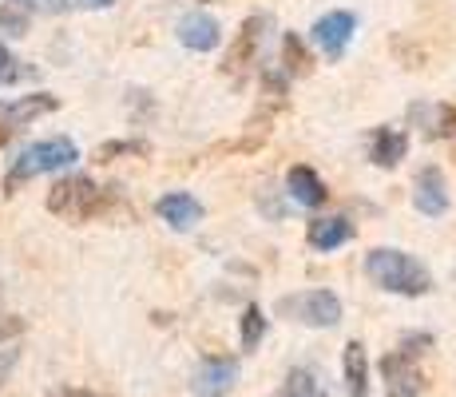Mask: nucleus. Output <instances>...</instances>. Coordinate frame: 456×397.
I'll list each match as a JSON object with an SVG mask.
<instances>
[{
  "label": "nucleus",
  "mask_w": 456,
  "mask_h": 397,
  "mask_svg": "<svg viewBox=\"0 0 456 397\" xmlns=\"http://www.w3.org/2000/svg\"><path fill=\"white\" fill-rule=\"evenodd\" d=\"M8 318V314H4ZM24 330V322L20 318H8V322H0V338H8V334H20Z\"/></svg>",
  "instance_id": "26"
},
{
  "label": "nucleus",
  "mask_w": 456,
  "mask_h": 397,
  "mask_svg": "<svg viewBox=\"0 0 456 397\" xmlns=\"http://www.w3.org/2000/svg\"><path fill=\"white\" fill-rule=\"evenodd\" d=\"M282 56H286V68H290V72H305V68H310V56L302 52V40L297 37L282 40Z\"/></svg>",
  "instance_id": "21"
},
{
  "label": "nucleus",
  "mask_w": 456,
  "mask_h": 397,
  "mask_svg": "<svg viewBox=\"0 0 456 397\" xmlns=\"http://www.w3.org/2000/svg\"><path fill=\"white\" fill-rule=\"evenodd\" d=\"M349 238H354V223L349 219H318V223L310 227V246L314 251H338V246H346Z\"/></svg>",
  "instance_id": "15"
},
{
  "label": "nucleus",
  "mask_w": 456,
  "mask_h": 397,
  "mask_svg": "<svg viewBox=\"0 0 456 397\" xmlns=\"http://www.w3.org/2000/svg\"><path fill=\"white\" fill-rule=\"evenodd\" d=\"M48 211L64 219H92L103 211V191L87 175H72V179H60L48 191Z\"/></svg>",
  "instance_id": "3"
},
{
  "label": "nucleus",
  "mask_w": 456,
  "mask_h": 397,
  "mask_svg": "<svg viewBox=\"0 0 456 397\" xmlns=\"http://www.w3.org/2000/svg\"><path fill=\"white\" fill-rule=\"evenodd\" d=\"M155 211H159V219L167 227H175V231H195L199 223H203V203L195 195H187V191H171V195H163L155 203Z\"/></svg>",
  "instance_id": "10"
},
{
  "label": "nucleus",
  "mask_w": 456,
  "mask_h": 397,
  "mask_svg": "<svg viewBox=\"0 0 456 397\" xmlns=\"http://www.w3.org/2000/svg\"><path fill=\"white\" fill-rule=\"evenodd\" d=\"M346 377H349V397L370 393V361H365L362 342H349L346 346Z\"/></svg>",
  "instance_id": "17"
},
{
  "label": "nucleus",
  "mask_w": 456,
  "mask_h": 397,
  "mask_svg": "<svg viewBox=\"0 0 456 397\" xmlns=\"http://www.w3.org/2000/svg\"><path fill=\"white\" fill-rule=\"evenodd\" d=\"M266 334V318H262L258 306H247L242 310V322H239V338H242V350H254Z\"/></svg>",
  "instance_id": "18"
},
{
  "label": "nucleus",
  "mask_w": 456,
  "mask_h": 397,
  "mask_svg": "<svg viewBox=\"0 0 456 397\" xmlns=\"http://www.w3.org/2000/svg\"><path fill=\"white\" fill-rule=\"evenodd\" d=\"M354 32H357L354 12H346V8H333V12H326L318 24H314V29H310V37H314V44H318V48L326 52L330 60H338L341 52L349 48V40H354Z\"/></svg>",
  "instance_id": "6"
},
{
  "label": "nucleus",
  "mask_w": 456,
  "mask_h": 397,
  "mask_svg": "<svg viewBox=\"0 0 456 397\" xmlns=\"http://www.w3.org/2000/svg\"><path fill=\"white\" fill-rule=\"evenodd\" d=\"M433 346V338H428V334H409V338H401V354H409V358H420L425 354V350Z\"/></svg>",
  "instance_id": "23"
},
{
  "label": "nucleus",
  "mask_w": 456,
  "mask_h": 397,
  "mask_svg": "<svg viewBox=\"0 0 456 397\" xmlns=\"http://www.w3.org/2000/svg\"><path fill=\"white\" fill-rule=\"evenodd\" d=\"M266 29H274L270 16H250V21L242 24V37H239V44H234L231 56H226V68H231V72H247V68L254 64L262 40H266Z\"/></svg>",
  "instance_id": "11"
},
{
  "label": "nucleus",
  "mask_w": 456,
  "mask_h": 397,
  "mask_svg": "<svg viewBox=\"0 0 456 397\" xmlns=\"http://www.w3.org/2000/svg\"><path fill=\"white\" fill-rule=\"evenodd\" d=\"M44 112H56V95L37 92V95H20V100H12V103H0V147L20 128H28L37 116H44Z\"/></svg>",
  "instance_id": "5"
},
{
  "label": "nucleus",
  "mask_w": 456,
  "mask_h": 397,
  "mask_svg": "<svg viewBox=\"0 0 456 397\" xmlns=\"http://www.w3.org/2000/svg\"><path fill=\"white\" fill-rule=\"evenodd\" d=\"M16 358H20V354H16V350H0V385L8 382V374H12Z\"/></svg>",
  "instance_id": "25"
},
{
  "label": "nucleus",
  "mask_w": 456,
  "mask_h": 397,
  "mask_svg": "<svg viewBox=\"0 0 456 397\" xmlns=\"http://www.w3.org/2000/svg\"><path fill=\"white\" fill-rule=\"evenodd\" d=\"M76 159H80V147H76L72 139H64V136H56V139H40V144L24 147V152L16 155L12 171L4 175V191H12L16 183H24V179H37V175L64 171V167H72Z\"/></svg>",
  "instance_id": "2"
},
{
  "label": "nucleus",
  "mask_w": 456,
  "mask_h": 397,
  "mask_svg": "<svg viewBox=\"0 0 456 397\" xmlns=\"http://www.w3.org/2000/svg\"><path fill=\"white\" fill-rule=\"evenodd\" d=\"M286 397H326L318 385V377L310 369H290L286 374Z\"/></svg>",
  "instance_id": "19"
},
{
  "label": "nucleus",
  "mask_w": 456,
  "mask_h": 397,
  "mask_svg": "<svg viewBox=\"0 0 456 397\" xmlns=\"http://www.w3.org/2000/svg\"><path fill=\"white\" fill-rule=\"evenodd\" d=\"M239 382V361L234 358H207L191 374V393L195 397H226Z\"/></svg>",
  "instance_id": "7"
},
{
  "label": "nucleus",
  "mask_w": 456,
  "mask_h": 397,
  "mask_svg": "<svg viewBox=\"0 0 456 397\" xmlns=\"http://www.w3.org/2000/svg\"><path fill=\"white\" fill-rule=\"evenodd\" d=\"M24 76V68H20V60L12 56L8 48H0V87H8V84H16V79Z\"/></svg>",
  "instance_id": "22"
},
{
  "label": "nucleus",
  "mask_w": 456,
  "mask_h": 397,
  "mask_svg": "<svg viewBox=\"0 0 456 397\" xmlns=\"http://www.w3.org/2000/svg\"><path fill=\"white\" fill-rule=\"evenodd\" d=\"M218 40H223V32H218V21L210 12H191L179 21V44L191 52H210L218 48Z\"/></svg>",
  "instance_id": "12"
},
{
  "label": "nucleus",
  "mask_w": 456,
  "mask_h": 397,
  "mask_svg": "<svg viewBox=\"0 0 456 397\" xmlns=\"http://www.w3.org/2000/svg\"><path fill=\"white\" fill-rule=\"evenodd\" d=\"M405 147H409L405 131H397V128H377L373 131V163L377 167H397L401 155H405Z\"/></svg>",
  "instance_id": "16"
},
{
  "label": "nucleus",
  "mask_w": 456,
  "mask_h": 397,
  "mask_svg": "<svg viewBox=\"0 0 456 397\" xmlns=\"http://www.w3.org/2000/svg\"><path fill=\"white\" fill-rule=\"evenodd\" d=\"M381 377H385V393L389 397H420L425 393V374H420L417 358L401 354V350L381 361Z\"/></svg>",
  "instance_id": "8"
},
{
  "label": "nucleus",
  "mask_w": 456,
  "mask_h": 397,
  "mask_svg": "<svg viewBox=\"0 0 456 397\" xmlns=\"http://www.w3.org/2000/svg\"><path fill=\"white\" fill-rule=\"evenodd\" d=\"M52 397H103V393H92V390H56Z\"/></svg>",
  "instance_id": "27"
},
{
  "label": "nucleus",
  "mask_w": 456,
  "mask_h": 397,
  "mask_svg": "<svg viewBox=\"0 0 456 397\" xmlns=\"http://www.w3.org/2000/svg\"><path fill=\"white\" fill-rule=\"evenodd\" d=\"M12 4L20 8H32V12H68V0H12Z\"/></svg>",
  "instance_id": "24"
},
{
  "label": "nucleus",
  "mask_w": 456,
  "mask_h": 397,
  "mask_svg": "<svg viewBox=\"0 0 456 397\" xmlns=\"http://www.w3.org/2000/svg\"><path fill=\"white\" fill-rule=\"evenodd\" d=\"M413 116L420 120L428 139L456 136V108H449V103H420V108H413Z\"/></svg>",
  "instance_id": "14"
},
{
  "label": "nucleus",
  "mask_w": 456,
  "mask_h": 397,
  "mask_svg": "<svg viewBox=\"0 0 456 397\" xmlns=\"http://www.w3.org/2000/svg\"><path fill=\"white\" fill-rule=\"evenodd\" d=\"M80 4H84V8H108L111 0H80Z\"/></svg>",
  "instance_id": "28"
},
{
  "label": "nucleus",
  "mask_w": 456,
  "mask_h": 397,
  "mask_svg": "<svg viewBox=\"0 0 456 397\" xmlns=\"http://www.w3.org/2000/svg\"><path fill=\"white\" fill-rule=\"evenodd\" d=\"M286 187H290L294 203H302V207H322V203L330 199V191H326V183H322V175L314 171V167H305V163L290 167V175H286Z\"/></svg>",
  "instance_id": "13"
},
{
  "label": "nucleus",
  "mask_w": 456,
  "mask_h": 397,
  "mask_svg": "<svg viewBox=\"0 0 456 397\" xmlns=\"http://www.w3.org/2000/svg\"><path fill=\"white\" fill-rule=\"evenodd\" d=\"M282 318L302 326H314V330H326V326L341 322V302L333 290H302V294H290L274 306Z\"/></svg>",
  "instance_id": "4"
},
{
  "label": "nucleus",
  "mask_w": 456,
  "mask_h": 397,
  "mask_svg": "<svg viewBox=\"0 0 456 397\" xmlns=\"http://www.w3.org/2000/svg\"><path fill=\"white\" fill-rule=\"evenodd\" d=\"M365 275H370V282H377L381 290L405 294V298H420V294H428V286H433L428 270L420 267L413 254L393 251V246H377V251L365 254Z\"/></svg>",
  "instance_id": "1"
},
{
  "label": "nucleus",
  "mask_w": 456,
  "mask_h": 397,
  "mask_svg": "<svg viewBox=\"0 0 456 397\" xmlns=\"http://www.w3.org/2000/svg\"><path fill=\"white\" fill-rule=\"evenodd\" d=\"M0 29L8 32V37H24L28 32V8H20V4H0Z\"/></svg>",
  "instance_id": "20"
},
{
  "label": "nucleus",
  "mask_w": 456,
  "mask_h": 397,
  "mask_svg": "<svg viewBox=\"0 0 456 397\" xmlns=\"http://www.w3.org/2000/svg\"><path fill=\"white\" fill-rule=\"evenodd\" d=\"M413 207L425 219H441L449 211V187H444L441 167H420L413 183Z\"/></svg>",
  "instance_id": "9"
}]
</instances>
